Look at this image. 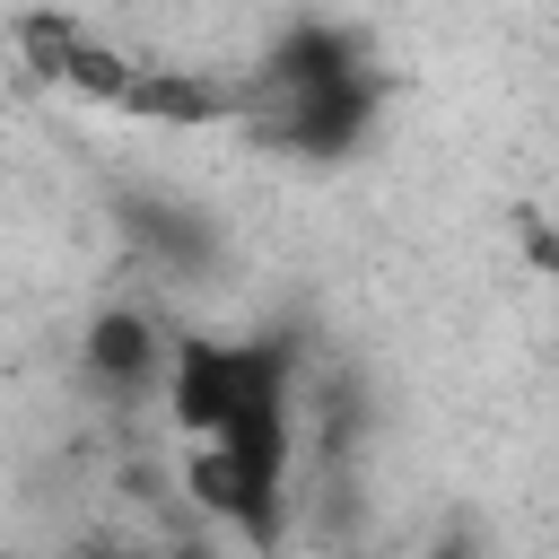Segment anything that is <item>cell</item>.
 Listing matches in <instances>:
<instances>
[{"instance_id":"6da1fadb","label":"cell","mask_w":559,"mask_h":559,"mask_svg":"<svg viewBox=\"0 0 559 559\" xmlns=\"http://www.w3.org/2000/svg\"><path fill=\"white\" fill-rule=\"evenodd\" d=\"M376 105H384V70L367 61V44L349 26H323V17H297L262 70H245V140L253 148H280V157H349L367 131H376Z\"/></svg>"},{"instance_id":"ba28073f","label":"cell","mask_w":559,"mask_h":559,"mask_svg":"<svg viewBox=\"0 0 559 559\" xmlns=\"http://www.w3.org/2000/svg\"><path fill=\"white\" fill-rule=\"evenodd\" d=\"M52 559H140V550H105V542H96V550H52Z\"/></svg>"},{"instance_id":"3957f363","label":"cell","mask_w":559,"mask_h":559,"mask_svg":"<svg viewBox=\"0 0 559 559\" xmlns=\"http://www.w3.org/2000/svg\"><path fill=\"white\" fill-rule=\"evenodd\" d=\"M9 44H17V70L35 79V87H61V96H87V105H122V87H131V52H114L87 17H70V9H26L17 26H9Z\"/></svg>"},{"instance_id":"9c48e42d","label":"cell","mask_w":559,"mask_h":559,"mask_svg":"<svg viewBox=\"0 0 559 559\" xmlns=\"http://www.w3.org/2000/svg\"><path fill=\"white\" fill-rule=\"evenodd\" d=\"M428 559H472V542H463V533H445V542H437Z\"/></svg>"},{"instance_id":"52a82bcc","label":"cell","mask_w":559,"mask_h":559,"mask_svg":"<svg viewBox=\"0 0 559 559\" xmlns=\"http://www.w3.org/2000/svg\"><path fill=\"white\" fill-rule=\"evenodd\" d=\"M524 245H533V262H542L550 288H559V236H550V227H524Z\"/></svg>"},{"instance_id":"277c9868","label":"cell","mask_w":559,"mask_h":559,"mask_svg":"<svg viewBox=\"0 0 559 559\" xmlns=\"http://www.w3.org/2000/svg\"><path fill=\"white\" fill-rule=\"evenodd\" d=\"M114 114H131V122H166V131L245 122V70H236V79H218V70H166V61H140Z\"/></svg>"},{"instance_id":"5b68a950","label":"cell","mask_w":559,"mask_h":559,"mask_svg":"<svg viewBox=\"0 0 559 559\" xmlns=\"http://www.w3.org/2000/svg\"><path fill=\"white\" fill-rule=\"evenodd\" d=\"M166 358H175V341H166L140 306H105V314L87 323L79 376H87L96 393H114V402H140L148 384H166Z\"/></svg>"},{"instance_id":"30bf717a","label":"cell","mask_w":559,"mask_h":559,"mask_svg":"<svg viewBox=\"0 0 559 559\" xmlns=\"http://www.w3.org/2000/svg\"><path fill=\"white\" fill-rule=\"evenodd\" d=\"M166 559H218V550H201V542H183V550H166Z\"/></svg>"},{"instance_id":"7a4b0ae2","label":"cell","mask_w":559,"mask_h":559,"mask_svg":"<svg viewBox=\"0 0 559 559\" xmlns=\"http://www.w3.org/2000/svg\"><path fill=\"white\" fill-rule=\"evenodd\" d=\"M288 341H175L166 411L192 445H227L262 472H288Z\"/></svg>"},{"instance_id":"8992f818","label":"cell","mask_w":559,"mask_h":559,"mask_svg":"<svg viewBox=\"0 0 559 559\" xmlns=\"http://www.w3.org/2000/svg\"><path fill=\"white\" fill-rule=\"evenodd\" d=\"M122 227H131V245H140L157 271H175V280L210 262V227H201L192 210L157 201V192H131V201H122Z\"/></svg>"}]
</instances>
